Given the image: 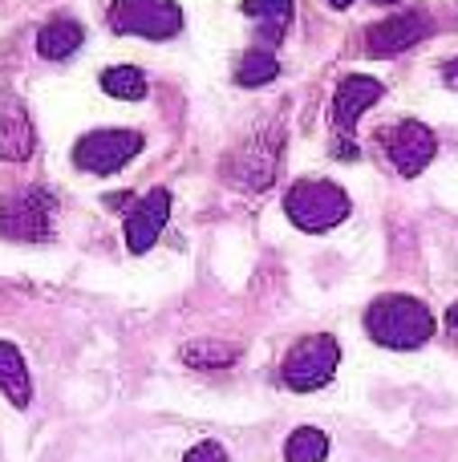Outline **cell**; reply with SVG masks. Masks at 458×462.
<instances>
[{"instance_id": "d6986e66", "label": "cell", "mask_w": 458, "mask_h": 462, "mask_svg": "<svg viewBox=\"0 0 458 462\" xmlns=\"http://www.w3.org/2000/svg\"><path fill=\"white\" fill-rule=\"evenodd\" d=\"M102 89L118 102H138V97H146V78L134 65H110L102 73Z\"/></svg>"}, {"instance_id": "7a4b0ae2", "label": "cell", "mask_w": 458, "mask_h": 462, "mask_svg": "<svg viewBox=\"0 0 458 462\" xmlns=\"http://www.w3.org/2000/svg\"><path fill=\"white\" fill-rule=\"evenodd\" d=\"M284 211L300 231L308 236H321V231H333L349 219L353 203H349L345 187L329 183V179H300V183L289 187L284 195Z\"/></svg>"}, {"instance_id": "4fadbf2b", "label": "cell", "mask_w": 458, "mask_h": 462, "mask_svg": "<svg viewBox=\"0 0 458 462\" xmlns=\"http://www.w3.org/2000/svg\"><path fill=\"white\" fill-rule=\"evenodd\" d=\"M0 393L13 402L16 410H24L32 402V377L29 365H24L21 349L13 341H0Z\"/></svg>"}, {"instance_id": "ac0fdd59", "label": "cell", "mask_w": 458, "mask_h": 462, "mask_svg": "<svg viewBox=\"0 0 458 462\" xmlns=\"http://www.w3.org/2000/svg\"><path fill=\"white\" fill-rule=\"evenodd\" d=\"M329 458V434L316 426H300L284 439V462H325Z\"/></svg>"}, {"instance_id": "9a60e30c", "label": "cell", "mask_w": 458, "mask_h": 462, "mask_svg": "<svg viewBox=\"0 0 458 462\" xmlns=\"http://www.w3.org/2000/svg\"><path fill=\"white\" fill-rule=\"evenodd\" d=\"M243 13L260 24L264 45H276V41H284V32H289L297 5H292V0H243Z\"/></svg>"}, {"instance_id": "277c9868", "label": "cell", "mask_w": 458, "mask_h": 462, "mask_svg": "<svg viewBox=\"0 0 458 462\" xmlns=\"http://www.w3.org/2000/svg\"><path fill=\"white\" fill-rule=\"evenodd\" d=\"M57 199L45 187H21V191L0 199V239H16V244H32V239L53 236Z\"/></svg>"}, {"instance_id": "cb8c5ba5", "label": "cell", "mask_w": 458, "mask_h": 462, "mask_svg": "<svg viewBox=\"0 0 458 462\" xmlns=\"http://www.w3.org/2000/svg\"><path fill=\"white\" fill-rule=\"evenodd\" d=\"M373 5H402V0H373Z\"/></svg>"}, {"instance_id": "6da1fadb", "label": "cell", "mask_w": 458, "mask_h": 462, "mask_svg": "<svg viewBox=\"0 0 458 462\" xmlns=\"http://www.w3.org/2000/svg\"><path fill=\"white\" fill-rule=\"evenodd\" d=\"M365 333L381 345V349H422L435 337V312L406 292H389L365 309Z\"/></svg>"}, {"instance_id": "e0dca14e", "label": "cell", "mask_w": 458, "mask_h": 462, "mask_svg": "<svg viewBox=\"0 0 458 462\" xmlns=\"http://www.w3.org/2000/svg\"><path fill=\"white\" fill-rule=\"evenodd\" d=\"M280 73V61H276V53L272 49H248V53L240 57V65H235V86H243V89H256V86H268V81Z\"/></svg>"}, {"instance_id": "8fae6325", "label": "cell", "mask_w": 458, "mask_h": 462, "mask_svg": "<svg viewBox=\"0 0 458 462\" xmlns=\"http://www.w3.org/2000/svg\"><path fill=\"white\" fill-rule=\"evenodd\" d=\"M32 146H37V130H32L24 102L13 94H0V159L24 162L32 154Z\"/></svg>"}, {"instance_id": "44dd1931", "label": "cell", "mask_w": 458, "mask_h": 462, "mask_svg": "<svg viewBox=\"0 0 458 462\" xmlns=\"http://www.w3.org/2000/svg\"><path fill=\"white\" fill-rule=\"evenodd\" d=\"M443 81H446L451 89H458V57H454V61H446V65H443Z\"/></svg>"}, {"instance_id": "5bb4252c", "label": "cell", "mask_w": 458, "mask_h": 462, "mask_svg": "<svg viewBox=\"0 0 458 462\" xmlns=\"http://www.w3.org/2000/svg\"><path fill=\"white\" fill-rule=\"evenodd\" d=\"M81 41H86V32H81L78 21L53 16V21L41 24V32H37V53L49 57V61H65V57H73L81 49Z\"/></svg>"}, {"instance_id": "30bf717a", "label": "cell", "mask_w": 458, "mask_h": 462, "mask_svg": "<svg viewBox=\"0 0 458 462\" xmlns=\"http://www.w3.org/2000/svg\"><path fill=\"white\" fill-rule=\"evenodd\" d=\"M167 219H170V191L167 187H154V191H146L142 199L130 208V216H126V247L134 255L151 252V247L159 244Z\"/></svg>"}, {"instance_id": "52a82bcc", "label": "cell", "mask_w": 458, "mask_h": 462, "mask_svg": "<svg viewBox=\"0 0 458 462\" xmlns=\"http://www.w3.org/2000/svg\"><path fill=\"white\" fill-rule=\"evenodd\" d=\"M378 143H381V151H386V159L394 162V171L406 175V179L422 175L438 154L435 130L422 126V122H414V118H402V122H394V126L378 130Z\"/></svg>"}, {"instance_id": "603a6c76", "label": "cell", "mask_w": 458, "mask_h": 462, "mask_svg": "<svg viewBox=\"0 0 458 462\" xmlns=\"http://www.w3.org/2000/svg\"><path fill=\"white\" fill-rule=\"evenodd\" d=\"M329 5H333V8H349V5H353V0H329Z\"/></svg>"}, {"instance_id": "7402d4cb", "label": "cell", "mask_w": 458, "mask_h": 462, "mask_svg": "<svg viewBox=\"0 0 458 462\" xmlns=\"http://www.w3.org/2000/svg\"><path fill=\"white\" fill-rule=\"evenodd\" d=\"M446 325H451V328H454V333H458V300L451 304V312H446Z\"/></svg>"}, {"instance_id": "8992f818", "label": "cell", "mask_w": 458, "mask_h": 462, "mask_svg": "<svg viewBox=\"0 0 458 462\" xmlns=\"http://www.w3.org/2000/svg\"><path fill=\"white\" fill-rule=\"evenodd\" d=\"M138 151H142L138 130H89L73 146V167L86 175H118Z\"/></svg>"}, {"instance_id": "7c38bea8", "label": "cell", "mask_w": 458, "mask_h": 462, "mask_svg": "<svg viewBox=\"0 0 458 462\" xmlns=\"http://www.w3.org/2000/svg\"><path fill=\"white\" fill-rule=\"evenodd\" d=\"M381 94H386V86H381L378 78H365V73L345 78L337 86V97H333V122H337L341 130H353L357 118L370 114V106L381 102Z\"/></svg>"}, {"instance_id": "3957f363", "label": "cell", "mask_w": 458, "mask_h": 462, "mask_svg": "<svg viewBox=\"0 0 458 462\" xmlns=\"http://www.w3.org/2000/svg\"><path fill=\"white\" fill-rule=\"evenodd\" d=\"M337 365H341L337 337L308 333L289 345V353H284V361H280V382L297 393H313V390H325V385L337 377Z\"/></svg>"}, {"instance_id": "9c48e42d", "label": "cell", "mask_w": 458, "mask_h": 462, "mask_svg": "<svg viewBox=\"0 0 458 462\" xmlns=\"http://www.w3.org/2000/svg\"><path fill=\"white\" fill-rule=\"evenodd\" d=\"M430 29H435V21H430L426 13H398V16H389V21L370 24V32H365V53L398 57L418 45L422 37H430Z\"/></svg>"}, {"instance_id": "ba28073f", "label": "cell", "mask_w": 458, "mask_h": 462, "mask_svg": "<svg viewBox=\"0 0 458 462\" xmlns=\"http://www.w3.org/2000/svg\"><path fill=\"white\" fill-rule=\"evenodd\" d=\"M276 167H280V134L272 130V134L243 138V143L227 154L224 175L232 179V183L248 187V191H264V187H272Z\"/></svg>"}, {"instance_id": "ffe728a7", "label": "cell", "mask_w": 458, "mask_h": 462, "mask_svg": "<svg viewBox=\"0 0 458 462\" xmlns=\"http://www.w3.org/2000/svg\"><path fill=\"white\" fill-rule=\"evenodd\" d=\"M183 462H227V450L207 439V442H195V447L183 455Z\"/></svg>"}, {"instance_id": "2e32d148", "label": "cell", "mask_w": 458, "mask_h": 462, "mask_svg": "<svg viewBox=\"0 0 458 462\" xmlns=\"http://www.w3.org/2000/svg\"><path fill=\"white\" fill-rule=\"evenodd\" d=\"M179 361L191 369H227L240 361V345H227V341H211V337H203V341H187L183 349H179Z\"/></svg>"}, {"instance_id": "5b68a950", "label": "cell", "mask_w": 458, "mask_h": 462, "mask_svg": "<svg viewBox=\"0 0 458 462\" xmlns=\"http://www.w3.org/2000/svg\"><path fill=\"white\" fill-rule=\"evenodd\" d=\"M110 29L122 32V37L167 41L183 29V8L175 0H114Z\"/></svg>"}]
</instances>
